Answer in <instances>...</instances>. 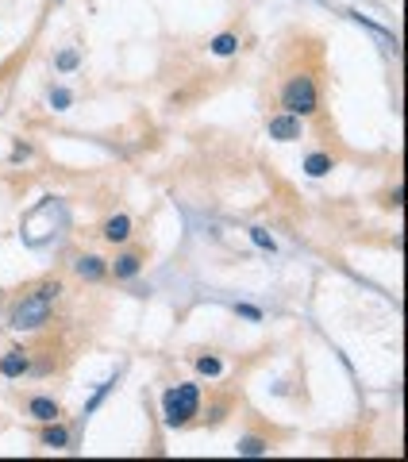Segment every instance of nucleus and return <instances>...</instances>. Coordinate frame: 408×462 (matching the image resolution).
I'll return each instance as SVG.
<instances>
[{
    "instance_id": "obj_1",
    "label": "nucleus",
    "mask_w": 408,
    "mask_h": 462,
    "mask_svg": "<svg viewBox=\"0 0 408 462\" xmlns=\"http://www.w3.org/2000/svg\"><path fill=\"white\" fill-rule=\"evenodd\" d=\"M58 293H62L58 281H47V285H39L35 293H27V297L12 308V328H16V331L42 328V324H47V316H50V305L58 301Z\"/></svg>"
},
{
    "instance_id": "obj_2",
    "label": "nucleus",
    "mask_w": 408,
    "mask_h": 462,
    "mask_svg": "<svg viewBox=\"0 0 408 462\" xmlns=\"http://www.w3.org/2000/svg\"><path fill=\"white\" fill-rule=\"evenodd\" d=\"M197 408H200V389L193 385V381L166 389V397H162V416H166L170 428L189 424V416H197Z\"/></svg>"
},
{
    "instance_id": "obj_3",
    "label": "nucleus",
    "mask_w": 408,
    "mask_h": 462,
    "mask_svg": "<svg viewBox=\"0 0 408 462\" xmlns=\"http://www.w3.org/2000/svg\"><path fill=\"white\" fill-rule=\"evenodd\" d=\"M281 104L289 116H312L320 108V93H316V81H312L309 74H297L285 81L281 89Z\"/></svg>"
},
{
    "instance_id": "obj_4",
    "label": "nucleus",
    "mask_w": 408,
    "mask_h": 462,
    "mask_svg": "<svg viewBox=\"0 0 408 462\" xmlns=\"http://www.w3.org/2000/svg\"><path fill=\"white\" fill-rule=\"evenodd\" d=\"M270 139H277V143H297V139H300V116H289V112L274 116V120H270Z\"/></svg>"
},
{
    "instance_id": "obj_5",
    "label": "nucleus",
    "mask_w": 408,
    "mask_h": 462,
    "mask_svg": "<svg viewBox=\"0 0 408 462\" xmlns=\"http://www.w3.org/2000/svg\"><path fill=\"white\" fill-rule=\"evenodd\" d=\"M27 413L42 424H54L58 420V401H50V397H31V401H27Z\"/></svg>"
},
{
    "instance_id": "obj_6",
    "label": "nucleus",
    "mask_w": 408,
    "mask_h": 462,
    "mask_svg": "<svg viewBox=\"0 0 408 462\" xmlns=\"http://www.w3.org/2000/svg\"><path fill=\"white\" fill-rule=\"evenodd\" d=\"M27 355L24 351H8V355L0 358V374H4V378H19V374H27Z\"/></svg>"
},
{
    "instance_id": "obj_7",
    "label": "nucleus",
    "mask_w": 408,
    "mask_h": 462,
    "mask_svg": "<svg viewBox=\"0 0 408 462\" xmlns=\"http://www.w3.org/2000/svg\"><path fill=\"white\" fill-rule=\"evenodd\" d=\"M127 235H131V220H127V216H112V220L104 223V239L108 243H124Z\"/></svg>"
},
{
    "instance_id": "obj_8",
    "label": "nucleus",
    "mask_w": 408,
    "mask_h": 462,
    "mask_svg": "<svg viewBox=\"0 0 408 462\" xmlns=\"http://www.w3.org/2000/svg\"><path fill=\"white\" fill-rule=\"evenodd\" d=\"M77 278H85V281H100V278H104V262H100L97 255L77 258Z\"/></svg>"
},
{
    "instance_id": "obj_9",
    "label": "nucleus",
    "mask_w": 408,
    "mask_h": 462,
    "mask_svg": "<svg viewBox=\"0 0 408 462\" xmlns=\"http://www.w3.org/2000/svg\"><path fill=\"white\" fill-rule=\"evenodd\" d=\"M332 158H327V154H309V158H304V170H309L312 173V177H324V173H332Z\"/></svg>"
},
{
    "instance_id": "obj_10",
    "label": "nucleus",
    "mask_w": 408,
    "mask_h": 462,
    "mask_svg": "<svg viewBox=\"0 0 408 462\" xmlns=\"http://www.w3.org/2000/svg\"><path fill=\"white\" fill-rule=\"evenodd\" d=\"M112 270H116V278H135L139 273V255H120Z\"/></svg>"
},
{
    "instance_id": "obj_11",
    "label": "nucleus",
    "mask_w": 408,
    "mask_h": 462,
    "mask_svg": "<svg viewBox=\"0 0 408 462\" xmlns=\"http://www.w3.org/2000/svg\"><path fill=\"white\" fill-rule=\"evenodd\" d=\"M235 50H239V39H235V35H216V39H212V54L227 58V54H235Z\"/></svg>"
},
{
    "instance_id": "obj_12",
    "label": "nucleus",
    "mask_w": 408,
    "mask_h": 462,
    "mask_svg": "<svg viewBox=\"0 0 408 462\" xmlns=\"http://www.w3.org/2000/svg\"><path fill=\"white\" fill-rule=\"evenodd\" d=\"M66 443H70V431H66V428H47V431H42V447H54V451H62Z\"/></svg>"
},
{
    "instance_id": "obj_13",
    "label": "nucleus",
    "mask_w": 408,
    "mask_h": 462,
    "mask_svg": "<svg viewBox=\"0 0 408 462\" xmlns=\"http://www.w3.org/2000/svg\"><path fill=\"white\" fill-rule=\"evenodd\" d=\"M239 454H250V459H254V454H266V443H262L259 436H250V439L239 443Z\"/></svg>"
},
{
    "instance_id": "obj_14",
    "label": "nucleus",
    "mask_w": 408,
    "mask_h": 462,
    "mask_svg": "<svg viewBox=\"0 0 408 462\" xmlns=\"http://www.w3.org/2000/svg\"><path fill=\"white\" fill-rule=\"evenodd\" d=\"M197 370H200V374H209V378H216V374L224 370V366H220V358H197Z\"/></svg>"
},
{
    "instance_id": "obj_15",
    "label": "nucleus",
    "mask_w": 408,
    "mask_h": 462,
    "mask_svg": "<svg viewBox=\"0 0 408 462\" xmlns=\"http://www.w3.org/2000/svg\"><path fill=\"white\" fill-rule=\"evenodd\" d=\"M250 239L259 243V247H262V250H274V247H277V243H274V239H270V235H266V231H262V228H250Z\"/></svg>"
},
{
    "instance_id": "obj_16",
    "label": "nucleus",
    "mask_w": 408,
    "mask_h": 462,
    "mask_svg": "<svg viewBox=\"0 0 408 462\" xmlns=\"http://www.w3.org/2000/svg\"><path fill=\"white\" fill-rule=\"evenodd\" d=\"M70 100H74V97H70V89H50V104H54V108H70Z\"/></svg>"
},
{
    "instance_id": "obj_17",
    "label": "nucleus",
    "mask_w": 408,
    "mask_h": 462,
    "mask_svg": "<svg viewBox=\"0 0 408 462\" xmlns=\"http://www.w3.org/2000/svg\"><path fill=\"white\" fill-rule=\"evenodd\" d=\"M77 66V50H62L58 54V70H74Z\"/></svg>"
},
{
    "instance_id": "obj_18",
    "label": "nucleus",
    "mask_w": 408,
    "mask_h": 462,
    "mask_svg": "<svg viewBox=\"0 0 408 462\" xmlns=\"http://www.w3.org/2000/svg\"><path fill=\"white\" fill-rule=\"evenodd\" d=\"M239 316H247V320H259V308H250V305H239Z\"/></svg>"
}]
</instances>
